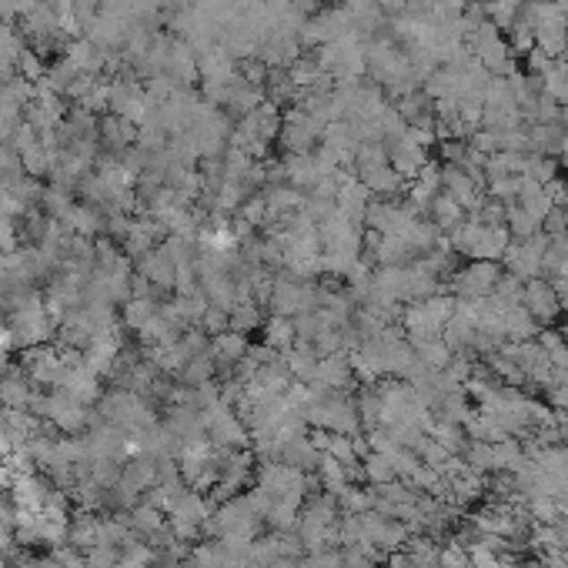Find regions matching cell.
Returning a JSON list of instances; mask_svg holds the SVG:
<instances>
[{
  "label": "cell",
  "instance_id": "cell-1",
  "mask_svg": "<svg viewBox=\"0 0 568 568\" xmlns=\"http://www.w3.org/2000/svg\"><path fill=\"white\" fill-rule=\"evenodd\" d=\"M281 107L275 101H261L251 114H244L238 127L231 131V144H238L244 154L251 157H265L271 151V144L278 140L281 131Z\"/></svg>",
  "mask_w": 568,
  "mask_h": 568
},
{
  "label": "cell",
  "instance_id": "cell-2",
  "mask_svg": "<svg viewBox=\"0 0 568 568\" xmlns=\"http://www.w3.org/2000/svg\"><path fill=\"white\" fill-rule=\"evenodd\" d=\"M318 301V278H298L291 271L275 275V288L267 298V311L281 318H294L301 311H315Z\"/></svg>",
  "mask_w": 568,
  "mask_h": 568
},
{
  "label": "cell",
  "instance_id": "cell-3",
  "mask_svg": "<svg viewBox=\"0 0 568 568\" xmlns=\"http://www.w3.org/2000/svg\"><path fill=\"white\" fill-rule=\"evenodd\" d=\"M321 134H325V121H318V117H311L308 111L291 104V107H284V114H281V131L275 144H278L281 157H288V154H311L318 151Z\"/></svg>",
  "mask_w": 568,
  "mask_h": 568
},
{
  "label": "cell",
  "instance_id": "cell-4",
  "mask_svg": "<svg viewBox=\"0 0 568 568\" xmlns=\"http://www.w3.org/2000/svg\"><path fill=\"white\" fill-rule=\"evenodd\" d=\"M498 284V265L495 261H471L462 271H454L448 281V291L454 298H465V301H481L488 298Z\"/></svg>",
  "mask_w": 568,
  "mask_h": 568
},
{
  "label": "cell",
  "instance_id": "cell-5",
  "mask_svg": "<svg viewBox=\"0 0 568 568\" xmlns=\"http://www.w3.org/2000/svg\"><path fill=\"white\" fill-rule=\"evenodd\" d=\"M548 248V234L538 231L535 238H525V241H512L505 251V261L508 271L518 275L521 281H531V278H542V254Z\"/></svg>",
  "mask_w": 568,
  "mask_h": 568
},
{
  "label": "cell",
  "instance_id": "cell-6",
  "mask_svg": "<svg viewBox=\"0 0 568 568\" xmlns=\"http://www.w3.org/2000/svg\"><path fill=\"white\" fill-rule=\"evenodd\" d=\"M442 191L452 194L454 201L465 208L468 215H475L481 204H485V184H481L475 174H468L465 167L458 165H442Z\"/></svg>",
  "mask_w": 568,
  "mask_h": 568
},
{
  "label": "cell",
  "instance_id": "cell-7",
  "mask_svg": "<svg viewBox=\"0 0 568 568\" xmlns=\"http://www.w3.org/2000/svg\"><path fill=\"white\" fill-rule=\"evenodd\" d=\"M521 304L538 325H552L562 311V301H558V291L548 278H531L525 281V294H521Z\"/></svg>",
  "mask_w": 568,
  "mask_h": 568
},
{
  "label": "cell",
  "instance_id": "cell-8",
  "mask_svg": "<svg viewBox=\"0 0 568 568\" xmlns=\"http://www.w3.org/2000/svg\"><path fill=\"white\" fill-rule=\"evenodd\" d=\"M388 161H392V167L404 181H415L418 171L428 165V151L421 144H415V140L408 138V131H404L402 138L388 144Z\"/></svg>",
  "mask_w": 568,
  "mask_h": 568
},
{
  "label": "cell",
  "instance_id": "cell-9",
  "mask_svg": "<svg viewBox=\"0 0 568 568\" xmlns=\"http://www.w3.org/2000/svg\"><path fill=\"white\" fill-rule=\"evenodd\" d=\"M371 198H375V194H371V191L365 188V184H361V181H358V177H348V181H344V188L338 191V211L344 217H352L354 225H361L365 227V215H368V204H371Z\"/></svg>",
  "mask_w": 568,
  "mask_h": 568
},
{
  "label": "cell",
  "instance_id": "cell-10",
  "mask_svg": "<svg viewBox=\"0 0 568 568\" xmlns=\"http://www.w3.org/2000/svg\"><path fill=\"white\" fill-rule=\"evenodd\" d=\"M425 215H428V221H431L435 227H438V231H445V234H452L454 227H458L462 221H465V208H462V204L454 201L452 194H445V191H438V194L431 198V204H428V211H425Z\"/></svg>",
  "mask_w": 568,
  "mask_h": 568
},
{
  "label": "cell",
  "instance_id": "cell-11",
  "mask_svg": "<svg viewBox=\"0 0 568 568\" xmlns=\"http://www.w3.org/2000/svg\"><path fill=\"white\" fill-rule=\"evenodd\" d=\"M248 352H251V344H248V338L238 335V331H225V335H217V338L211 341V358H215V365L234 368L238 361L248 358Z\"/></svg>",
  "mask_w": 568,
  "mask_h": 568
},
{
  "label": "cell",
  "instance_id": "cell-12",
  "mask_svg": "<svg viewBox=\"0 0 568 568\" xmlns=\"http://www.w3.org/2000/svg\"><path fill=\"white\" fill-rule=\"evenodd\" d=\"M265 344L267 348H275V352H288L291 344L298 341V335H294V321L291 318H281V315H271V318H265Z\"/></svg>",
  "mask_w": 568,
  "mask_h": 568
},
{
  "label": "cell",
  "instance_id": "cell-13",
  "mask_svg": "<svg viewBox=\"0 0 568 568\" xmlns=\"http://www.w3.org/2000/svg\"><path fill=\"white\" fill-rule=\"evenodd\" d=\"M227 315H231V331H238L244 338L265 325V308L258 301H238Z\"/></svg>",
  "mask_w": 568,
  "mask_h": 568
},
{
  "label": "cell",
  "instance_id": "cell-14",
  "mask_svg": "<svg viewBox=\"0 0 568 568\" xmlns=\"http://www.w3.org/2000/svg\"><path fill=\"white\" fill-rule=\"evenodd\" d=\"M538 331H542V325L525 311V304H512V308H508V315H505V335L508 338L529 341V338H535Z\"/></svg>",
  "mask_w": 568,
  "mask_h": 568
},
{
  "label": "cell",
  "instance_id": "cell-15",
  "mask_svg": "<svg viewBox=\"0 0 568 568\" xmlns=\"http://www.w3.org/2000/svg\"><path fill=\"white\" fill-rule=\"evenodd\" d=\"M0 402L11 404V408H24V404L34 402V394H30V388H27V381L11 371V375H4V378H0Z\"/></svg>",
  "mask_w": 568,
  "mask_h": 568
},
{
  "label": "cell",
  "instance_id": "cell-16",
  "mask_svg": "<svg viewBox=\"0 0 568 568\" xmlns=\"http://www.w3.org/2000/svg\"><path fill=\"white\" fill-rule=\"evenodd\" d=\"M238 221L241 225H248L254 231H261V227L267 225V201H265V194L258 191V194H251V198H244V204L238 208Z\"/></svg>",
  "mask_w": 568,
  "mask_h": 568
},
{
  "label": "cell",
  "instance_id": "cell-17",
  "mask_svg": "<svg viewBox=\"0 0 568 568\" xmlns=\"http://www.w3.org/2000/svg\"><path fill=\"white\" fill-rule=\"evenodd\" d=\"M157 311H161V308H157L151 298H131V301L124 304V325L127 328L140 331L154 315H157Z\"/></svg>",
  "mask_w": 568,
  "mask_h": 568
},
{
  "label": "cell",
  "instance_id": "cell-18",
  "mask_svg": "<svg viewBox=\"0 0 568 568\" xmlns=\"http://www.w3.org/2000/svg\"><path fill=\"white\" fill-rule=\"evenodd\" d=\"M525 177H531L535 184H552L558 177V165L555 157H545V154H529V161H525Z\"/></svg>",
  "mask_w": 568,
  "mask_h": 568
},
{
  "label": "cell",
  "instance_id": "cell-19",
  "mask_svg": "<svg viewBox=\"0 0 568 568\" xmlns=\"http://www.w3.org/2000/svg\"><path fill=\"white\" fill-rule=\"evenodd\" d=\"M492 294L502 304H508V308H512V304H521V294H525V281L518 278V275H512V271H508V275H498V284H495Z\"/></svg>",
  "mask_w": 568,
  "mask_h": 568
},
{
  "label": "cell",
  "instance_id": "cell-20",
  "mask_svg": "<svg viewBox=\"0 0 568 568\" xmlns=\"http://www.w3.org/2000/svg\"><path fill=\"white\" fill-rule=\"evenodd\" d=\"M542 231L548 234V238H562V234H568V211L565 208H552V211L542 217Z\"/></svg>",
  "mask_w": 568,
  "mask_h": 568
},
{
  "label": "cell",
  "instance_id": "cell-21",
  "mask_svg": "<svg viewBox=\"0 0 568 568\" xmlns=\"http://www.w3.org/2000/svg\"><path fill=\"white\" fill-rule=\"evenodd\" d=\"M11 525H13V518L7 515V508L0 505V545L11 538Z\"/></svg>",
  "mask_w": 568,
  "mask_h": 568
},
{
  "label": "cell",
  "instance_id": "cell-22",
  "mask_svg": "<svg viewBox=\"0 0 568 568\" xmlns=\"http://www.w3.org/2000/svg\"><path fill=\"white\" fill-rule=\"evenodd\" d=\"M558 154L565 157V165H568V131H565V138H562V148H558Z\"/></svg>",
  "mask_w": 568,
  "mask_h": 568
}]
</instances>
